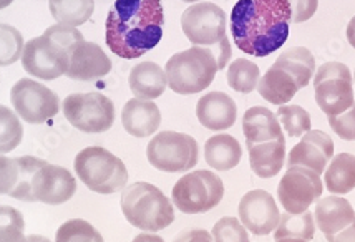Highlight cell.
Masks as SVG:
<instances>
[{"instance_id":"cell-31","label":"cell","mask_w":355,"mask_h":242,"mask_svg":"<svg viewBox=\"0 0 355 242\" xmlns=\"http://www.w3.org/2000/svg\"><path fill=\"white\" fill-rule=\"evenodd\" d=\"M277 120L291 138L304 137L311 131V114L299 105H282L277 110Z\"/></svg>"},{"instance_id":"cell-2","label":"cell","mask_w":355,"mask_h":242,"mask_svg":"<svg viewBox=\"0 0 355 242\" xmlns=\"http://www.w3.org/2000/svg\"><path fill=\"white\" fill-rule=\"evenodd\" d=\"M289 0H238L231 12V32L241 52L269 57L289 38Z\"/></svg>"},{"instance_id":"cell-47","label":"cell","mask_w":355,"mask_h":242,"mask_svg":"<svg viewBox=\"0 0 355 242\" xmlns=\"http://www.w3.org/2000/svg\"><path fill=\"white\" fill-rule=\"evenodd\" d=\"M354 82H355V74H354Z\"/></svg>"},{"instance_id":"cell-3","label":"cell","mask_w":355,"mask_h":242,"mask_svg":"<svg viewBox=\"0 0 355 242\" xmlns=\"http://www.w3.org/2000/svg\"><path fill=\"white\" fill-rule=\"evenodd\" d=\"M83 35L77 28L57 24L49 27L44 35L31 38L22 53L24 70L40 80H55L67 75L70 52Z\"/></svg>"},{"instance_id":"cell-39","label":"cell","mask_w":355,"mask_h":242,"mask_svg":"<svg viewBox=\"0 0 355 242\" xmlns=\"http://www.w3.org/2000/svg\"><path fill=\"white\" fill-rule=\"evenodd\" d=\"M173 242H214V239L206 229H188L178 234Z\"/></svg>"},{"instance_id":"cell-6","label":"cell","mask_w":355,"mask_h":242,"mask_svg":"<svg viewBox=\"0 0 355 242\" xmlns=\"http://www.w3.org/2000/svg\"><path fill=\"white\" fill-rule=\"evenodd\" d=\"M219 69V55L208 46H191L175 53L166 62L164 71L170 88L178 95H194L205 92Z\"/></svg>"},{"instance_id":"cell-44","label":"cell","mask_w":355,"mask_h":242,"mask_svg":"<svg viewBox=\"0 0 355 242\" xmlns=\"http://www.w3.org/2000/svg\"><path fill=\"white\" fill-rule=\"evenodd\" d=\"M276 242H307V241H302V239H277Z\"/></svg>"},{"instance_id":"cell-35","label":"cell","mask_w":355,"mask_h":242,"mask_svg":"<svg viewBox=\"0 0 355 242\" xmlns=\"http://www.w3.org/2000/svg\"><path fill=\"white\" fill-rule=\"evenodd\" d=\"M214 242H251L249 241L248 229L236 218H223L214 224L213 231Z\"/></svg>"},{"instance_id":"cell-20","label":"cell","mask_w":355,"mask_h":242,"mask_svg":"<svg viewBox=\"0 0 355 242\" xmlns=\"http://www.w3.org/2000/svg\"><path fill=\"white\" fill-rule=\"evenodd\" d=\"M198 121L211 131L230 130L238 116V106L230 95L223 92H209L202 95L196 105Z\"/></svg>"},{"instance_id":"cell-36","label":"cell","mask_w":355,"mask_h":242,"mask_svg":"<svg viewBox=\"0 0 355 242\" xmlns=\"http://www.w3.org/2000/svg\"><path fill=\"white\" fill-rule=\"evenodd\" d=\"M24 49L22 33L12 25L2 24V67L12 65L22 58Z\"/></svg>"},{"instance_id":"cell-10","label":"cell","mask_w":355,"mask_h":242,"mask_svg":"<svg viewBox=\"0 0 355 242\" xmlns=\"http://www.w3.org/2000/svg\"><path fill=\"white\" fill-rule=\"evenodd\" d=\"M314 96L319 108L327 116H337L347 112L355 103L354 78L349 67L340 62H329L317 69Z\"/></svg>"},{"instance_id":"cell-17","label":"cell","mask_w":355,"mask_h":242,"mask_svg":"<svg viewBox=\"0 0 355 242\" xmlns=\"http://www.w3.org/2000/svg\"><path fill=\"white\" fill-rule=\"evenodd\" d=\"M46 161L33 156H19L7 158L2 156L0 169H2V194L32 202V181L37 171Z\"/></svg>"},{"instance_id":"cell-12","label":"cell","mask_w":355,"mask_h":242,"mask_svg":"<svg viewBox=\"0 0 355 242\" xmlns=\"http://www.w3.org/2000/svg\"><path fill=\"white\" fill-rule=\"evenodd\" d=\"M63 114L83 133L108 131L115 121V105L100 93H73L63 100Z\"/></svg>"},{"instance_id":"cell-45","label":"cell","mask_w":355,"mask_h":242,"mask_svg":"<svg viewBox=\"0 0 355 242\" xmlns=\"http://www.w3.org/2000/svg\"><path fill=\"white\" fill-rule=\"evenodd\" d=\"M12 2H14V0H2V8H6L8 3H12Z\"/></svg>"},{"instance_id":"cell-43","label":"cell","mask_w":355,"mask_h":242,"mask_svg":"<svg viewBox=\"0 0 355 242\" xmlns=\"http://www.w3.org/2000/svg\"><path fill=\"white\" fill-rule=\"evenodd\" d=\"M27 237H28V242H50L49 239H46V237L39 236V234H31Z\"/></svg>"},{"instance_id":"cell-9","label":"cell","mask_w":355,"mask_h":242,"mask_svg":"<svg viewBox=\"0 0 355 242\" xmlns=\"http://www.w3.org/2000/svg\"><path fill=\"white\" fill-rule=\"evenodd\" d=\"M224 196L223 180L208 169H196L180 178L171 201L183 214H202L214 209Z\"/></svg>"},{"instance_id":"cell-5","label":"cell","mask_w":355,"mask_h":242,"mask_svg":"<svg viewBox=\"0 0 355 242\" xmlns=\"http://www.w3.org/2000/svg\"><path fill=\"white\" fill-rule=\"evenodd\" d=\"M121 211L133 227L158 232L175 221L173 202L150 182H133L121 194Z\"/></svg>"},{"instance_id":"cell-15","label":"cell","mask_w":355,"mask_h":242,"mask_svg":"<svg viewBox=\"0 0 355 242\" xmlns=\"http://www.w3.org/2000/svg\"><path fill=\"white\" fill-rule=\"evenodd\" d=\"M238 214L244 227L254 236H268L276 231L281 212L272 194L264 189L249 191L239 201Z\"/></svg>"},{"instance_id":"cell-25","label":"cell","mask_w":355,"mask_h":242,"mask_svg":"<svg viewBox=\"0 0 355 242\" xmlns=\"http://www.w3.org/2000/svg\"><path fill=\"white\" fill-rule=\"evenodd\" d=\"M249 150L251 169L263 180H269L279 174L286 161V138L274 141L252 144Z\"/></svg>"},{"instance_id":"cell-46","label":"cell","mask_w":355,"mask_h":242,"mask_svg":"<svg viewBox=\"0 0 355 242\" xmlns=\"http://www.w3.org/2000/svg\"><path fill=\"white\" fill-rule=\"evenodd\" d=\"M183 2H188V3H193V2H200V0H183Z\"/></svg>"},{"instance_id":"cell-37","label":"cell","mask_w":355,"mask_h":242,"mask_svg":"<svg viewBox=\"0 0 355 242\" xmlns=\"http://www.w3.org/2000/svg\"><path fill=\"white\" fill-rule=\"evenodd\" d=\"M329 125L340 139L355 141V103L347 112L337 114V116H329Z\"/></svg>"},{"instance_id":"cell-11","label":"cell","mask_w":355,"mask_h":242,"mask_svg":"<svg viewBox=\"0 0 355 242\" xmlns=\"http://www.w3.org/2000/svg\"><path fill=\"white\" fill-rule=\"evenodd\" d=\"M150 164L164 173H184L196 166L200 151L196 139L178 131H162L148 143Z\"/></svg>"},{"instance_id":"cell-24","label":"cell","mask_w":355,"mask_h":242,"mask_svg":"<svg viewBox=\"0 0 355 242\" xmlns=\"http://www.w3.org/2000/svg\"><path fill=\"white\" fill-rule=\"evenodd\" d=\"M128 83L137 98L148 101L156 100L166 90V71L155 62L138 63L130 71Z\"/></svg>"},{"instance_id":"cell-30","label":"cell","mask_w":355,"mask_h":242,"mask_svg":"<svg viewBox=\"0 0 355 242\" xmlns=\"http://www.w3.org/2000/svg\"><path fill=\"white\" fill-rule=\"evenodd\" d=\"M261 80L259 67L256 63L246 60V58H238L227 69V83L234 92L238 93H251L257 88Z\"/></svg>"},{"instance_id":"cell-16","label":"cell","mask_w":355,"mask_h":242,"mask_svg":"<svg viewBox=\"0 0 355 242\" xmlns=\"http://www.w3.org/2000/svg\"><path fill=\"white\" fill-rule=\"evenodd\" d=\"M77 193V181L69 169L45 163L32 181V202L57 206L70 201Z\"/></svg>"},{"instance_id":"cell-42","label":"cell","mask_w":355,"mask_h":242,"mask_svg":"<svg viewBox=\"0 0 355 242\" xmlns=\"http://www.w3.org/2000/svg\"><path fill=\"white\" fill-rule=\"evenodd\" d=\"M347 40L350 46L355 49V17H352V20L347 25Z\"/></svg>"},{"instance_id":"cell-14","label":"cell","mask_w":355,"mask_h":242,"mask_svg":"<svg viewBox=\"0 0 355 242\" xmlns=\"http://www.w3.org/2000/svg\"><path fill=\"white\" fill-rule=\"evenodd\" d=\"M322 181L312 169L302 166L287 168L277 188V198L286 212L301 214L322 196Z\"/></svg>"},{"instance_id":"cell-23","label":"cell","mask_w":355,"mask_h":242,"mask_svg":"<svg viewBox=\"0 0 355 242\" xmlns=\"http://www.w3.org/2000/svg\"><path fill=\"white\" fill-rule=\"evenodd\" d=\"M243 131L248 148L252 144L284 138L277 116L264 106H252L243 116Z\"/></svg>"},{"instance_id":"cell-13","label":"cell","mask_w":355,"mask_h":242,"mask_svg":"<svg viewBox=\"0 0 355 242\" xmlns=\"http://www.w3.org/2000/svg\"><path fill=\"white\" fill-rule=\"evenodd\" d=\"M12 105L25 123L40 125L60 112V98L45 85L32 78L19 80L10 92Z\"/></svg>"},{"instance_id":"cell-29","label":"cell","mask_w":355,"mask_h":242,"mask_svg":"<svg viewBox=\"0 0 355 242\" xmlns=\"http://www.w3.org/2000/svg\"><path fill=\"white\" fill-rule=\"evenodd\" d=\"M315 236V219L314 212L309 209L301 214H281L279 226L274 231V239H302L312 241Z\"/></svg>"},{"instance_id":"cell-22","label":"cell","mask_w":355,"mask_h":242,"mask_svg":"<svg viewBox=\"0 0 355 242\" xmlns=\"http://www.w3.org/2000/svg\"><path fill=\"white\" fill-rule=\"evenodd\" d=\"M314 219L317 227L324 232L325 237H329L350 226L355 221V211L347 199L327 196L317 201Z\"/></svg>"},{"instance_id":"cell-8","label":"cell","mask_w":355,"mask_h":242,"mask_svg":"<svg viewBox=\"0 0 355 242\" xmlns=\"http://www.w3.org/2000/svg\"><path fill=\"white\" fill-rule=\"evenodd\" d=\"M75 173L93 193L113 194L128 182L125 163L101 146L83 148L75 158Z\"/></svg>"},{"instance_id":"cell-1","label":"cell","mask_w":355,"mask_h":242,"mask_svg":"<svg viewBox=\"0 0 355 242\" xmlns=\"http://www.w3.org/2000/svg\"><path fill=\"white\" fill-rule=\"evenodd\" d=\"M163 27L162 0H116L105 22V40L118 57L135 60L162 42Z\"/></svg>"},{"instance_id":"cell-41","label":"cell","mask_w":355,"mask_h":242,"mask_svg":"<svg viewBox=\"0 0 355 242\" xmlns=\"http://www.w3.org/2000/svg\"><path fill=\"white\" fill-rule=\"evenodd\" d=\"M132 242H164L163 237L156 234H138Z\"/></svg>"},{"instance_id":"cell-32","label":"cell","mask_w":355,"mask_h":242,"mask_svg":"<svg viewBox=\"0 0 355 242\" xmlns=\"http://www.w3.org/2000/svg\"><path fill=\"white\" fill-rule=\"evenodd\" d=\"M55 242H105L103 237L85 219H70L58 227Z\"/></svg>"},{"instance_id":"cell-38","label":"cell","mask_w":355,"mask_h":242,"mask_svg":"<svg viewBox=\"0 0 355 242\" xmlns=\"http://www.w3.org/2000/svg\"><path fill=\"white\" fill-rule=\"evenodd\" d=\"M289 3L294 24L307 22L312 19V15H315L317 7H319V0H289Z\"/></svg>"},{"instance_id":"cell-7","label":"cell","mask_w":355,"mask_h":242,"mask_svg":"<svg viewBox=\"0 0 355 242\" xmlns=\"http://www.w3.org/2000/svg\"><path fill=\"white\" fill-rule=\"evenodd\" d=\"M181 28L193 46H208L219 55V69L231 58V45L226 37V14L216 3L200 2L188 7L181 15Z\"/></svg>"},{"instance_id":"cell-28","label":"cell","mask_w":355,"mask_h":242,"mask_svg":"<svg viewBox=\"0 0 355 242\" xmlns=\"http://www.w3.org/2000/svg\"><path fill=\"white\" fill-rule=\"evenodd\" d=\"M49 8L58 24L77 28L92 19L95 0H49Z\"/></svg>"},{"instance_id":"cell-4","label":"cell","mask_w":355,"mask_h":242,"mask_svg":"<svg viewBox=\"0 0 355 242\" xmlns=\"http://www.w3.org/2000/svg\"><path fill=\"white\" fill-rule=\"evenodd\" d=\"M315 74V58L306 46H293L279 55L257 83V92L272 105H287L299 90L311 83Z\"/></svg>"},{"instance_id":"cell-34","label":"cell","mask_w":355,"mask_h":242,"mask_svg":"<svg viewBox=\"0 0 355 242\" xmlns=\"http://www.w3.org/2000/svg\"><path fill=\"white\" fill-rule=\"evenodd\" d=\"M0 116H2V143H0L2 148L0 150L6 155V153L15 150L22 141L24 128L15 113L10 112V108H7L6 105L0 106Z\"/></svg>"},{"instance_id":"cell-19","label":"cell","mask_w":355,"mask_h":242,"mask_svg":"<svg viewBox=\"0 0 355 242\" xmlns=\"http://www.w3.org/2000/svg\"><path fill=\"white\" fill-rule=\"evenodd\" d=\"M110 70H112V60L100 45L82 40L71 49L69 70H67L69 78L77 82H92L108 75Z\"/></svg>"},{"instance_id":"cell-40","label":"cell","mask_w":355,"mask_h":242,"mask_svg":"<svg viewBox=\"0 0 355 242\" xmlns=\"http://www.w3.org/2000/svg\"><path fill=\"white\" fill-rule=\"evenodd\" d=\"M329 242H355V221L337 234L325 237Z\"/></svg>"},{"instance_id":"cell-21","label":"cell","mask_w":355,"mask_h":242,"mask_svg":"<svg viewBox=\"0 0 355 242\" xmlns=\"http://www.w3.org/2000/svg\"><path fill=\"white\" fill-rule=\"evenodd\" d=\"M123 128L135 138H146L155 135L162 125V112L153 101L133 98L126 101L121 112Z\"/></svg>"},{"instance_id":"cell-26","label":"cell","mask_w":355,"mask_h":242,"mask_svg":"<svg viewBox=\"0 0 355 242\" xmlns=\"http://www.w3.org/2000/svg\"><path fill=\"white\" fill-rule=\"evenodd\" d=\"M243 158V148L231 135H214L205 144V159L216 171H230Z\"/></svg>"},{"instance_id":"cell-18","label":"cell","mask_w":355,"mask_h":242,"mask_svg":"<svg viewBox=\"0 0 355 242\" xmlns=\"http://www.w3.org/2000/svg\"><path fill=\"white\" fill-rule=\"evenodd\" d=\"M334 158V141L327 133L320 130H311L306 133L289 153L287 168L302 166L312 169L317 174L325 171L327 163Z\"/></svg>"},{"instance_id":"cell-27","label":"cell","mask_w":355,"mask_h":242,"mask_svg":"<svg viewBox=\"0 0 355 242\" xmlns=\"http://www.w3.org/2000/svg\"><path fill=\"white\" fill-rule=\"evenodd\" d=\"M325 186L334 194H347L355 188V156L340 153L334 156L325 171Z\"/></svg>"},{"instance_id":"cell-33","label":"cell","mask_w":355,"mask_h":242,"mask_svg":"<svg viewBox=\"0 0 355 242\" xmlns=\"http://www.w3.org/2000/svg\"><path fill=\"white\" fill-rule=\"evenodd\" d=\"M25 223L22 214L10 206L0 209V242H28L24 236Z\"/></svg>"}]
</instances>
